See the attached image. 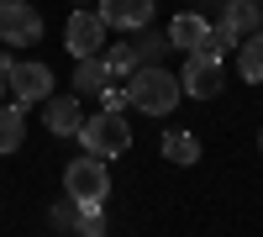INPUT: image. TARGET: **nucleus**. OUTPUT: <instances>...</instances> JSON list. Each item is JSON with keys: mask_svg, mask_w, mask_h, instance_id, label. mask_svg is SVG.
Here are the masks:
<instances>
[{"mask_svg": "<svg viewBox=\"0 0 263 237\" xmlns=\"http://www.w3.org/2000/svg\"><path fill=\"white\" fill-rule=\"evenodd\" d=\"M184 84L179 74H168L163 63H137V74L126 79V105L142 116H174V105H179Z\"/></svg>", "mask_w": 263, "mask_h": 237, "instance_id": "nucleus-1", "label": "nucleus"}, {"mask_svg": "<svg viewBox=\"0 0 263 237\" xmlns=\"http://www.w3.org/2000/svg\"><path fill=\"white\" fill-rule=\"evenodd\" d=\"M79 142H84V153H95V158H121L126 148H132V126H126V116L121 111H100L95 116H84L79 121V132H74Z\"/></svg>", "mask_w": 263, "mask_h": 237, "instance_id": "nucleus-2", "label": "nucleus"}, {"mask_svg": "<svg viewBox=\"0 0 263 237\" xmlns=\"http://www.w3.org/2000/svg\"><path fill=\"white\" fill-rule=\"evenodd\" d=\"M63 190H69V195L79 200V211L105 206V195H111V169H105V158L79 153L69 169H63Z\"/></svg>", "mask_w": 263, "mask_h": 237, "instance_id": "nucleus-3", "label": "nucleus"}, {"mask_svg": "<svg viewBox=\"0 0 263 237\" xmlns=\"http://www.w3.org/2000/svg\"><path fill=\"white\" fill-rule=\"evenodd\" d=\"M42 37V11L32 0H0V42L6 48H32Z\"/></svg>", "mask_w": 263, "mask_h": 237, "instance_id": "nucleus-4", "label": "nucleus"}, {"mask_svg": "<svg viewBox=\"0 0 263 237\" xmlns=\"http://www.w3.org/2000/svg\"><path fill=\"white\" fill-rule=\"evenodd\" d=\"M105 16L100 11H90V6H74V16H69V27H63V48H69L74 58H90V53H100V42H105Z\"/></svg>", "mask_w": 263, "mask_h": 237, "instance_id": "nucleus-5", "label": "nucleus"}, {"mask_svg": "<svg viewBox=\"0 0 263 237\" xmlns=\"http://www.w3.org/2000/svg\"><path fill=\"white\" fill-rule=\"evenodd\" d=\"M221 58H211V53H190L184 58V69H179V84H184V95L195 100H211V95H221Z\"/></svg>", "mask_w": 263, "mask_h": 237, "instance_id": "nucleus-6", "label": "nucleus"}, {"mask_svg": "<svg viewBox=\"0 0 263 237\" xmlns=\"http://www.w3.org/2000/svg\"><path fill=\"white\" fill-rule=\"evenodd\" d=\"M6 84H11V95L21 105H42L53 95V69H48V63H11Z\"/></svg>", "mask_w": 263, "mask_h": 237, "instance_id": "nucleus-7", "label": "nucleus"}, {"mask_svg": "<svg viewBox=\"0 0 263 237\" xmlns=\"http://www.w3.org/2000/svg\"><path fill=\"white\" fill-rule=\"evenodd\" d=\"M95 11L105 16L111 32H137L153 21V0H95Z\"/></svg>", "mask_w": 263, "mask_h": 237, "instance_id": "nucleus-8", "label": "nucleus"}, {"mask_svg": "<svg viewBox=\"0 0 263 237\" xmlns=\"http://www.w3.org/2000/svg\"><path fill=\"white\" fill-rule=\"evenodd\" d=\"M79 121H84L79 95H48V100H42V126H48L53 137H74Z\"/></svg>", "mask_w": 263, "mask_h": 237, "instance_id": "nucleus-9", "label": "nucleus"}, {"mask_svg": "<svg viewBox=\"0 0 263 237\" xmlns=\"http://www.w3.org/2000/svg\"><path fill=\"white\" fill-rule=\"evenodd\" d=\"M221 27L242 42V37H253L258 27H263V6L258 0H221Z\"/></svg>", "mask_w": 263, "mask_h": 237, "instance_id": "nucleus-10", "label": "nucleus"}, {"mask_svg": "<svg viewBox=\"0 0 263 237\" xmlns=\"http://www.w3.org/2000/svg\"><path fill=\"white\" fill-rule=\"evenodd\" d=\"M205 32H211V21H205L200 11H179V16L168 21V48H184V53H195Z\"/></svg>", "mask_w": 263, "mask_h": 237, "instance_id": "nucleus-11", "label": "nucleus"}, {"mask_svg": "<svg viewBox=\"0 0 263 237\" xmlns=\"http://www.w3.org/2000/svg\"><path fill=\"white\" fill-rule=\"evenodd\" d=\"M105 84H111L105 53H90V58H79V69H74V95H100Z\"/></svg>", "mask_w": 263, "mask_h": 237, "instance_id": "nucleus-12", "label": "nucleus"}, {"mask_svg": "<svg viewBox=\"0 0 263 237\" xmlns=\"http://www.w3.org/2000/svg\"><path fill=\"white\" fill-rule=\"evenodd\" d=\"M163 158L179 163V169L200 163V137H195V132H163Z\"/></svg>", "mask_w": 263, "mask_h": 237, "instance_id": "nucleus-13", "label": "nucleus"}, {"mask_svg": "<svg viewBox=\"0 0 263 237\" xmlns=\"http://www.w3.org/2000/svg\"><path fill=\"white\" fill-rule=\"evenodd\" d=\"M27 142V116H21V100L16 105H0V153H16Z\"/></svg>", "mask_w": 263, "mask_h": 237, "instance_id": "nucleus-14", "label": "nucleus"}, {"mask_svg": "<svg viewBox=\"0 0 263 237\" xmlns=\"http://www.w3.org/2000/svg\"><path fill=\"white\" fill-rule=\"evenodd\" d=\"M237 69H242L248 84H263V32H253V37L237 42Z\"/></svg>", "mask_w": 263, "mask_h": 237, "instance_id": "nucleus-15", "label": "nucleus"}, {"mask_svg": "<svg viewBox=\"0 0 263 237\" xmlns=\"http://www.w3.org/2000/svg\"><path fill=\"white\" fill-rule=\"evenodd\" d=\"M126 42H132V53H137V63H158V58L168 53V32H147V27H137Z\"/></svg>", "mask_w": 263, "mask_h": 237, "instance_id": "nucleus-16", "label": "nucleus"}, {"mask_svg": "<svg viewBox=\"0 0 263 237\" xmlns=\"http://www.w3.org/2000/svg\"><path fill=\"white\" fill-rule=\"evenodd\" d=\"M232 48H237V37H232V32L221 27V21H216V27H211V32L200 37V48H195V53H211V58H227Z\"/></svg>", "mask_w": 263, "mask_h": 237, "instance_id": "nucleus-17", "label": "nucleus"}, {"mask_svg": "<svg viewBox=\"0 0 263 237\" xmlns=\"http://www.w3.org/2000/svg\"><path fill=\"white\" fill-rule=\"evenodd\" d=\"M105 69H111V79L137 74V53H132V42H121V48H111V53H105Z\"/></svg>", "mask_w": 263, "mask_h": 237, "instance_id": "nucleus-18", "label": "nucleus"}, {"mask_svg": "<svg viewBox=\"0 0 263 237\" xmlns=\"http://www.w3.org/2000/svg\"><path fill=\"white\" fill-rule=\"evenodd\" d=\"M53 227H58V232H79V200H74V195L53 206Z\"/></svg>", "mask_w": 263, "mask_h": 237, "instance_id": "nucleus-19", "label": "nucleus"}, {"mask_svg": "<svg viewBox=\"0 0 263 237\" xmlns=\"http://www.w3.org/2000/svg\"><path fill=\"white\" fill-rule=\"evenodd\" d=\"M79 232H84V237H105V232H111V222L100 216V206H90V211H79Z\"/></svg>", "mask_w": 263, "mask_h": 237, "instance_id": "nucleus-20", "label": "nucleus"}, {"mask_svg": "<svg viewBox=\"0 0 263 237\" xmlns=\"http://www.w3.org/2000/svg\"><path fill=\"white\" fill-rule=\"evenodd\" d=\"M100 105H105V111H126V90H121L116 79H111V84L100 90Z\"/></svg>", "mask_w": 263, "mask_h": 237, "instance_id": "nucleus-21", "label": "nucleus"}, {"mask_svg": "<svg viewBox=\"0 0 263 237\" xmlns=\"http://www.w3.org/2000/svg\"><path fill=\"white\" fill-rule=\"evenodd\" d=\"M74 6H95V0H74Z\"/></svg>", "mask_w": 263, "mask_h": 237, "instance_id": "nucleus-22", "label": "nucleus"}, {"mask_svg": "<svg viewBox=\"0 0 263 237\" xmlns=\"http://www.w3.org/2000/svg\"><path fill=\"white\" fill-rule=\"evenodd\" d=\"M258 153H263V132H258Z\"/></svg>", "mask_w": 263, "mask_h": 237, "instance_id": "nucleus-23", "label": "nucleus"}, {"mask_svg": "<svg viewBox=\"0 0 263 237\" xmlns=\"http://www.w3.org/2000/svg\"><path fill=\"white\" fill-rule=\"evenodd\" d=\"M0 90H6V74H0Z\"/></svg>", "mask_w": 263, "mask_h": 237, "instance_id": "nucleus-24", "label": "nucleus"}, {"mask_svg": "<svg viewBox=\"0 0 263 237\" xmlns=\"http://www.w3.org/2000/svg\"><path fill=\"white\" fill-rule=\"evenodd\" d=\"M216 6H221V0H216Z\"/></svg>", "mask_w": 263, "mask_h": 237, "instance_id": "nucleus-25", "label": "nucleus"}]
</instances>
